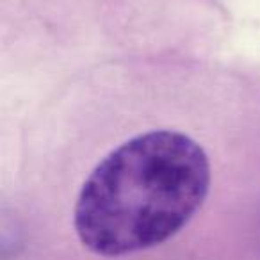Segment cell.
<instances>
[{
    "instance_id": "cell-1",
    "label": "cell",
    "mask_w": 260,
    "mask_h": 260,
    "mask_svg": "<svg viewBox=\"0 0 260 260\" xmlns=\"http://www.w3.org/2000/svg\"><path fill=\"white\" fill-rule=\"evenodd\" d=\"M209 187L210 162L202 145L177 130H150L96 164L77 196L73 226L94 255L143 251L178 234Z\"/></svg>"
}]
</instances>
